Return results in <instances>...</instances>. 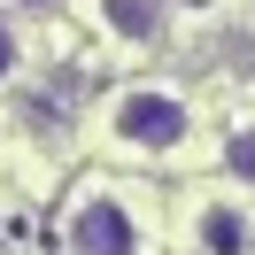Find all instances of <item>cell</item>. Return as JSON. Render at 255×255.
<instances>
[{
	"label": "cell",
	"mask_w": 255,
	"mask_h": 255,
	"mask_svg": "<svg viewBox=\"0 0 255 255\" xmlns=\"http://www.w3.org/2000/svg\"><path fill=\"white\" fill-rule=\"evenodd\" d=\"M16 70H23V39H16V23L0 16V85L16 78Z\"/></svg>",
	"instance_id": "obj_6"
},
{
	"label": "cell",
	"mask_w": 255,
	"mask_h": 255,
	"mask_svg": "<svg viewBox=\"0 0 255 255\" xmlns=\"http://www.w3.org/2000/svg\"><path fill=\"white\" fill-rule=\"evenodd\" d=\"M170 8H186V16H209V8H224V0H170Z\"/></svg>",
	"instance_id": "obj_7"
},
{
	"label": "cell",
	"mask_w": 255,
	"mask_h": 255,
	"mask_svg": "<svg viewBox=\"0 0 255 255\" xmlns=\"http://www.w3.org/2000/svg\"><path fill=\"white\" fill-rule=\"evenodd\" d=\"M193 240H201V255H248L255 224H248V209H232V201H201L193 209Z\"/></svg>",
	"instance_id": "obj_3"
},
{
	"label": "cell",
	"mask_w": 255,
	"mask_h": 255,
	"mask_svg": "<svg viewBox=\"0 0 255 255\" xmlns=\"http://www.w3.org/2000/svg\"><path fill=\"white\" fill-rule=\"evenodd\" d=\"M186 131H193V109L162 85H131L109 101V139L131 155H170V147H186Z\"/></svg>",
	"instance_id": "obj_1"
},
{
	"label": "cell",
	"mask_w": 255,
	"mask_h": 255,
	"mask_svg": "<svg viewBox=\"0 0 255 255\" xmlns=\"http://www.w3.org/2000/svg\"><path fill=\"white\" fill-rule=\"evenodd\" d=\"M101 16H109V31L131 39V47L155 39V0H101Z\"/></svg>",
	"instance_id": "obj_4"
},
{
	"label": "cell",
	"mask_w": 255,
	"mask_h": 255,
	"mask_svg": "<svg viewBox=\"0 0 255 255\" xmlns=\"http://www.w3.org/2000/svg\"><path fill=\"white\" fill-rule=\"evenodd\" d=\"M8 8H54V0H8Z\"/></svg>",
	"instance_id": "obj_8"
},
{
	"label": "cell",
	"mask_w": 255,
	"mask_h": 255,
	"mask_svg": "<svg viewBox=\"0 0 255 255\" xmlns=\"http://www.w3.org/2000/svg\"><path fill=\"white\" fill-rule=\"evenodd\" d=\"M224 162H232V178H248V186H255V131H232Z\"/></svg>",
	"instance_id": "obj_5"
},
{
	"label": "cell",
	"mask_w": 255,
	"mask_h": 255,
	"mask_svg": "<svg viewBox=\"0 0 255 255\" xmlns=\"http://www.w3.org/2000/svg\"><path fill=\"white\" fill-rule=\"evenodd\" d=\"M70 255H139V217L116 193H85L70 209Z\"/></svg>",
	"instance_id": "obj_2"
}]
</instances>
